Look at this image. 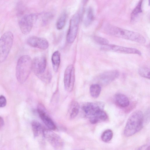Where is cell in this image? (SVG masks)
<instances>
[{
	"mask_svg": "<svg viewBox=\"0 0 150 150\" xmlns=\"http://www.w3.org/2000/svg\"><path fill=\"white\" fill-rule=\"evenodd\" d=\"M104 103L102 102H87L83 105L82 109L90 122L95 124L107 119V114L104 110Z\"/></svg>",
	"mask_w": 150,
	"mask_h": 150,
	"instance_id": "1",
	"label": "cell"
},
{
	"mask_svg": "<svg viewBox=\"0 0 150 150\" xmlns=\"http://www.w3.org/2000/svg\"><path fill=\"white\" fill-rule=\"evenodd\" d=\"M104 30L108 34L114 36L143 44L146 39L141 34L133 31L121 28L110 24H107Z\"/></svg>",
	"mask_w": 150,
	"mask_h": 150,
	"instance_id": "2",
	"label": "cell"
},
{
	"mask_svg": "<svg viewBox=\"0 0 150 150\" xmlns=\"http://www.w3.org/2000/svg\"><path fill=\"white\" fill-rule=\"evenodd\" d=\"M144 122L142 112L139 110L134 111L131 114L127 122L124 134L129 137L137 133L142 129Z\"/></svg>",
	"mask_w": 150,
	"mask_h": 150,
	"instance_id": "3",
	"label": "cell"
},
{
	"mask_svg": "<svg viewBox=\"0 0 150 150\" xmlns=\"http://www.w3.org/2000/svg\"><path fill=\"white\" fill-rule=\"evenodd\" d=\"M32 60L27 55L21 56L18 59L16 68V76L18 82L23 83L26 80L32 70Z\"/></svg>",
	"mask_w": 150,
	"mask_h": 150,
	"instance_id": "4",
	"label": "cell"
},
{
	"mask_svg": "<svg viewBox=\"0 0 150 150\" xmlns=\"http://www.w3.org/2000/svg\"><path fill=\"white\" fill-rule=\"evenodd\" d=\"M46 59L45 56L35 57L32 62V70L34 74L41 80L46 83L51 81L52 75L51 72L46 70Z\"/></svg>",
	"mask_w": 150,
	"mask_h": 150,
	"instance_id": "5",
	"label": "cell"
},
{
	"mask_svg": "<svg viewBox=\"0 0 150 150\" xmlns=\"http://www.w3.org/2000/svg\"><path fill=\"white\" fill-rule=\"evenodd\" d=\"M14 39L13 35L10 31L5 32L0 38V62L6 59L12 48Z\"/></svg>",
	"mask_w": 150,
	"mask_h": 150,
	"instance_id": "6",
	"label": "cell"
},
{
	"mask_svg": "<svg viewBox=\"0 0 150 150\" xmlns=\"http://www.w3.org/2000/svg\"><path fill=\"white\" fill-rule=\"evenodd\" d=\"M80 14L79 12L75 13L71 18L67 35V40L69 43H73L76 37L80 22Z\"/></svg>",
	"mask_w": 150,
	"mask_h": 150,
	"instance_id": "7",
	"label": "cell"
},
{
	"mask_svg": "<svg viewBox=\"0 0 150 150\" xmlns=\"http://www.w3.org/2000/svg\"><path fill=\"white\" fill-rule=\"evenodd\" d=\"M42 132L45 139L55 150H62L64 142L60 137L50 129H43Z\"/></svg>",
	"mask_w": 150,
	"mask_h": 150,
	"instance_id": "8",
	"label": "cell"
},
{
	"mask_svg": "<svg viewBox=\"0 0 150 150\" xmlns=\"http://www.w3.org/2000/svg\"><path fill=\"white\" fill-rule=\"evenodd\" d=\"M37 19V15L34 13L29 14L23 16L19 22V26L22 33L25 35L29 33Z\"/></svg>",
	"mask_w": 150,
	"mask_h": 150,
	"instance_id": "9",
	"label": "cell"
},
{
	"mask_svg": "<svg viewBox=\"0 0 150 150\" xmlns=\"http://www.w3.org/2000/svg\"><path fill=\"white\" fill-rule=\"evenodd\" d=\"M75 81V69L73 65H69L66 68L64 76V84L65 90L71 92L73 89Z\"/></svg>",
	"mask_w": 150,
	"mask_h": 150,
	"instance_id": "10",
	"label": "cell"
},
{
	"mask_svg": "<svg viewBox=\"0 0 150 150\" xmlns=\"http://www.w3.org/2000/svg\"><path fill=\"white\" fill-rule=\"evenodd\" d=\"M101 50L106 51L112 52L129 54H137L141 55V52L136 48L127 47L109 44L102 46L101 48Z\"/></svg>",
	"mask_w": 150,
	"mask_h": 150,
	"instance_id": "11",
	"label": "cell"
},
{
	"mask_svg": "<svg viewBox=\"0 0 150 150\" xmlns=\"http://www.w3.org/2000/svg\"><path fill=\"white\" fill-rule=\"evenodd\" d=\"M38 113L41 119L46 126L50 130H55L56 127L52 119L49 116L45 106L39 103L37 107Z\"/></svg>",
	"mask_w": 150,
	"mask_h": 150,
	"instance_id": "12",
	"label": "cell"
},
{
	"mask_svg": "<svg viewBox=\"0 0 150 150\" xmlns=\"http://www.w3.org/2000/svg\"><path fill=\"white\" fill-rule=\"evenodd\" d=\"M119 75L117 70H112L105 72L100 74L97 78L99 85H107L117 79Z\"/></svg>",
	"mask_w": 150,
	"mask_h": 150,
	"instance_id": "13",
	"label": "cell"
},
{
	"mask_svg": "<svg viewBox=\"0 0 150 150\" xmlns=\"http://www.w3.org/2000/svg\"><path fill=\"white\" fill-rule=\"evenodd\" d=\"M27 42L31 47L42 50H45L49 46L48 42L46 39L36 36L30 37L28 39Z\"/></svg>",
	"mask_w": 150,
	"mask_h": 150,
	"instance_id": "14",
	"label": "cell"
},
{
	"mask_svg": "<svg viewBox=\"0 0 150 150\" xmlns=\"http://www.w3.org/2000/svg\"><path fill=\"white\" fill-rule=\"evenodd\" d=\"M115 100L116 104L121 108H125L128 106L129 101L128 97L125 95L117 93L115 96Z\"/></svg>",
	"mask_w": 150,
	"mask_h": 150,
	"instance_id": "15",
	"label": "cell"
},
{
	"mask_svg": "<svg viewBox=\"0 0 150 150\" xmlns=\"http://www.w3.org/2000/svg\"><path fill=\"white\" fill-rule=\"evenodd\" d=\"M94 18V14L93 8L91 7H88L84 13L83 18V23L86 26L89 25Z\"/></svg>",
	"mask_w": 150,
	"mask_h": 150,
	"instance_id": "16",
	"label": "cell"
},
{
	"mask_svg": "<svg viewBox=\"0 0 150 150\" xmlns=\"http://www.w3.org/2000/svg\"><path fill=\"white\" fill-rule=\"evenodd\" d=\"M80 108L79 103L76 101L71 102L69 108V112L71 119L75 118L78 114Z\"/></svg>",
	"mask_w": 150,
	"mask_h": 150,
	"instance_id": "17",
	"label": "cell"
},
{
	"mask_svg": "<svg viewBox=\"0 0 150 150\" xmlns=\"http://www.w3.org/2000/svg\"><path fill=\"white\" fill-rule=\"evenodd\" d=\"M51 60L54 71L57 72L59 67L60 62V54L58 51H55L52 56Z\"/></svg>",
	"mask_w": 150,
	"mask_h": 150,
	"instance_id": "18",
	"label": "cell"
},
{
	"mask_svg": "<svg viewBox=\"0 0 150 150\" xmlns=\"http://www.w3.org/2000/svg\"><path fill=\"white\" fill-rule=\"evenodd\" d=\"M31 126L34 137L38 136L43 129L42 125L38 121L33 120L32 122Z\"/></svg>",
	"mask_w": 150,
	"mask_h": 150,
	"instance_id": "19",
	"label": "cell"
},
{
	"mask_svg": "<svg viewBox=\"0 0 150 150\" xmlns=\"http://www.w3.org/2000/svg\"><path fill=\"white\" fill-rule=\"evenodd\" d=\"M89 90L91 96L93 98H96L100 94L101 88L99 84H94L90 86Z\"/></svg>",
	"mask_w": 150,
	"mask_h": 150,
	"instance_id": "20",
	"label": "cell"
},
{
	"mask_svg": "<svg viewBox=\"0 0 150 150\" xmlns=\"http://www.w3.org/2000/svg\"><path fill=\"white\" fill-rule=\"evenodd\" d=\"M67 15L65 12L62 13L58 18L56 23L57 28L59 30L64 27L67 20Z\"/></svg>",
	"mask_w": 150,
	"mask_h": 150,
	"instance_id": "21",
	"label": "cell"
},
{
	"mask_svg": "<svg viewBox=\"0 0 150 150\" xmlns=\"http://www.w3.org/2000/svg\"><path fill=\"white\" fill-rule=\"evenodd\" d=\"M113 132L112 130L108 129L105 131L101 136L102 140L105 142H107L111 140L113 137Z\"/></svg>",
	"mask_w": 150,
	"mask_h": 150,
	"instance_id": "22",
	"label": "cell"
},
{
	"mask_svg": "<svg viewBox=\"0 0 150 150\" xmlns=\"http://www.w3.org/2000/svg\"><path fill=\"white\" fill-rule=\"evenodd\" d=\"M138 73L141 76L147 79H150V69L149 68L142 67L138 69Z\"/></svg>",
	"mask_w": 150,
	"mask_h": 150,
	"instance_id": "23",
	"label": "cell"
},
{
	"mask_svg": "<svg viewBox=\"0 0 150 150\" xmlns=\"http://www.w3.org/2000/svg\"><path fill=\"white\" fill-rule=\"evenodd\" d=\"M142 1H140L133 10L131 13V19H133L136 16L142 11Z\"/></svg>",
	"mask_w": 150,
	"mask_h": 150,
	"instance_id": "24",
	"label": "cell"
},
{
	"mask_svg": "<svg viewBox=\"0 0 150 150\" xmlns=\"http://www.w3.org/2000/svg\"><path fill=\"white\" fill-rule=\"evenodd\" d=\"M93 39L96 42L102 46L106 45L109 44V41L105 38L95 36L93 37Z\"/></svg>",
	"mask_w": 150,
	"mask_h": 150,
	"instance_id": "25",
	"label": "cell"
},
{
	"mask_svg": "<svg viewBox=\"0 0 150 150\" xmlns=\"http://www.w3.org/2000/svg\"><path fill=\"white\" fill-rule=\"evenodd\" d=\"M40 20L42 24H45L52 18V15L51 13H46L41 15Z\"/></svg>",
	"mask_w": 150,
	"mask_h": 150,
	"instance_id": "26",
	"label": "cell"
},
{
	"mask_svg": "<svg viewBox=\"0 0 150 150\" xmlns=\"http://www.w3.org/2000/svg\"><path fill=\"white\" fill-rule=\"evenodd\" d=\"M6 104V100L5 97L3 95L0 96V108L4 107Z\"/></svg>",
	"mask_w": 150,
	"mask_h": 150,
	"instance_id": "27",
	"label": "cell"
},
{
	"mask_svg": "<svg viewBox=\"0 0 150 150\" xmlns=\"http://www.w3.org/2000/svg\"><path fill=\"white\" fill-rule=\"evenodd\" d=\"M17 13L19 16L22 15L23 13V6L21 3H19L17 6Z\"/></svg>",
	"mask_w": 150,
	"mask_h": 150,
	"instance_id": "28",
	"label": "cell"
},
{
	"mask_svg": "<svg viewBox=\"0 0 150 150\" xmlns=\"http://www.w3.org/2000/svg\"><path fill=\"white\" fill-rule=\"evenodd\" d=\"M137 150H150L149 145H145L139 148Z\"/></svg>",
	"mask_w": 150,
	"mask_h": 150,
	"instance_id": "29",
	"label": "cell"
},
{
	"mask_svg": "<svg viewBox=\"0 0 150 150\" xmlns=\"http://www.w3.org/2000/svg\"><path fill=\"white\" fill-rule=\"evenodd\" d=\"M4 121L3 118L0 116V128H2L4 125Z\"/></svg>",
	"mask_w": 150,
	"mask_h": 150,
	"instance_id": "30",
	"label": "cell"
},
{
	"mask_svg": "<svg viewBox=\"0 0 150 150\" xmlns=\"http://www.w3.org/2000/svg\"><path fill=\"white\" fill-rule=\"evenodd\" d=\"M83 150V149H81V150Z\"/></svg>",
	"mask_w": 150,
	"mask_h": 150,
	"instance_id": "31",
	"label": "cell"
}]
</instances>
